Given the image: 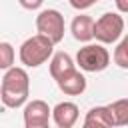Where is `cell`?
I'll return each instance as SVG.
<instances>
[{
  "mask_svg": "<svg viewBox=\"0 0 128 128\" xmlns=\"http://www.w3.org/2000/svg\"><path fill=\"white\" fill-rule=\"evenodd\" d=\"M30 94V78L24 68L12 66L2 76V90L0 98L6 108H20Z\"/></svg>",
  "mask_w": 128,
  "mask_h": 128,
  "instance_id": "1",
  "label": "cell"
},
{
  "mask_svg": "<svg viewBox=\"0 0 128 128\" xmlns=\"http://www.w3.org/2000/svg\"><path fill=\"white\" fill-rule=\"evenodd\" d=\"M52 52H54V42L44 34H36V36H30L20 46V62L28 68H38L48 58L54 56Z\"/></svg>",
  "mask_w": 128,
  "mask_h": 128,
  "instance_id": "2",
  "label": "cell"
},
{
  "mask_svg": "<svg viewBox=\"0 0 128 128\" xmlns=\"http://www.w3.org/2000/svg\"><path fill=\"white\" fill-rule=\"evenodd\" d=\"M76 64L84 72H102L110 64V54L102 44H86L78 50Z\"/></svg>",
  "mask_w": 128,
  "mask_h": 128,
  "instance_id": "3",
  "label": "cell"
},
{
  "mask_svg": "<svg viewBox=\"0 0 128 128\" xmlns=\"http://www.w3.org/2000/svg\"><path fill=\"white\" fill-rule=\"evenodd\" d=\"M124 32V18L116 12H106L94 22V38L102 44L116 42Z\"/></svg>",
  "mask_w": 128,
  "mask_h": 128,
  "instance_id": "4",
  "label": "cell"
},
{
  "mask_svg": "<svg viewBox=\"0 0 128 128\" xmlns=\"http://www.w3.org/2000/svg\"><path fill=\"white\" fill-rule=\"evenodd\" d=\"M36 30H38V34H44L54 44H58L64 38V16L52 8L42 10L36 16Z\"/></svg>",
  "mask_w": 128,
  "mask_h": 128,
  "instance_id": "5",
  "label": "cell"
},
{
  "mask_svg": "<svg viewBox=\"0 0 128 128\" xmlns=\"http://www.w3.org/2000/svg\"><path fill=\"white\" fill-rule=\"evenodd\" d=\"M52 110L44 100H32L24 106V128H50Z\"/></svg>",
  "mask_w": 128,
  "mask_h": 128,
  "instance_id": "6",
  "label": "cell"
},
{
  "mask_svg": "<svg viewBox=\"0 0 128 128\" xmlns=\"http://www.w3.org/2000/svg\"><path fill=\"white\" fill-rule=\"evenodd\" d=\"M114 116L108 106H94L86 112L82 128H114Z\"/></svg>",
  "mask_w": 128,
  "mask_h": 128,
  "instance_id": "7",
  "label": "cell"
},
{
  "mask_svg": "<svg viewBox=\"0 0 128 128\" xmlns=\"http://www.w3.org/2000/svg\"><path fill=\"white\" fill-rule=\"evenodd\" d=\"M80 112L78 106L74 102H60L52 108V118L56 122V126H64V128H72L78 120Z\"/></svg>",
  "mask_w": 128,
  "mask_h": 128,
  "instance_id": "8",
  "label": "cell"
},
{
  "mask_svg": "<svg viewBox=\"0 0 128 128\" xmlns=\"http://www.w3.org/2000/svg\"><path fill=\"white\" fill-rule=\"evenodd\" d=\"M56 84L68 96H78V94H82L86 90V78H84V74L80 70H72V72L64 74L60 80H56Z\"/></svg>",
  "mask_w": 128,
  "mask_h": 128,
  "instance_id": "9",
  "label": "cell"
},
{
  "mask_svg": "<svg viewBox=\"0 0 128 128\" xmlns=\"http://www.w3.org/2000/svg\"><path fill=\"white\" fill-rule=\"evenodd\" d=\"M72 36L80 42H90L94 38V20L86 14H78L74 20H72Z\"/></svg>",
  "mask_w": 128,
  "mask_h": 128,
  "instance_id": "10",
  "label": "cell"
},
{
  "mask_svg": "<svg viewBox=\"0 0 128 128\" xmlns=\"http://www.w3.org/2000/svg\"><path fill=\"white\" fill-rule=\"evenodd\" d=\"M72 70H76V64H74V60L70 58V54H66V52H56V54L50 58V76H52L54 80H60L64 74H68V72H72Z\"/></svg>",
  "mask_w": 128,
  "mask_h": 128,
  "instance_id": "11",
  "label": "cell"
},
{
  "mask_svg": "<svg viewBox=\"0 0 128 128\" xmlns=\"http://www.w3.org/2000/svg\"><path fill=\"white\" fill-rule=\"evenodd\" d=\"M108 108L114 116L116 126H128V98H120V100L108 104Z\"/></svg>",
  "mask_w": 128,
  "mask_h": 128,
  "instance_id": "12",
  "label": "cell"
},
{
  "mask_svg": "<svg viewBox=\"0 0 128 128\" xmlns=\"http://www.w3.org/2000/svg\"><path fill=\"white\" fill-rule=\"evenodd\" d=\"M14 64V48L10 42H0V68L10 70Z\"/></svg>",
  "mask_w": 128,
  "mask_h": 128,
  "instance_id": "13",
  "label": "cell"
},
{
  "mask_svg": "<svg viewBox=\"0 0 128 128\" xmlns=\"http://www.w3.org/2000/svg\"><path fill=\"white\" fill-rule=\"evenodd\" d=\"M114 62L120 68H128V34L118 42V46L114 50Z\"/></svg>",
  "mask_w": 128,
  "mask_h": 128,
  "instance_id": "14",
  "label": "cell"
},
{
  "mask_svg": "<svg viewBox=\"0 0 128 128\" xmlns=\"http://www.w3.org/2000/svg\"><path fill=\"white\" fill-rule=\"evenodd\" d=\"M68 2H70V6L76 8V10H86V8L94 6L98 0H68Z\"/></svg>",
  "mask_w": 128,
  "mask_h": 128,
  "instance_id": "15",
  "label": "cell"
},
{
  "mask_svg": "<svg viewBox=\"0 0 128 128\" xmlns=\"http://www.w3.org/2000/svg\"><path fill=\"white\" fill-rule=\"evenodd\" d=\"M42 2L44 0H18V4L22 8H26V10H36V8L42 6Z\"/></svg>",
  "mask_w": 128,
  "mask_h": 128,
  "instance_id": "16",
  "label": "cell"
},
{
  "mask_svg": "<svg viewBox=\"0 0 128 128\" xmlns=\"http://www.w3.org/2000/svg\"><path fill=\"white\" fill-rule=\"evenodd\" d=\"M114 2H116V8H118L120 12L128 14V0H114Z\"/></svg>",
  "mask_w": 128,
  "mask_h": 128,
  "instance_id": "17",
  "label": "cell"
},
{
  "mask_svg": "<svg viewBox=\"0 0 128 128\" xmlns=\"http://www.w3.org/2000/svg\"><path fill=\"white\" fill-rule=\"evenodd\" d=\"M58 128H64V126H58Z\"/></svg>",
  "mask_w": 128,
  "mask_h": 128,
  "instance_id": "18",
  "label": "cell"
}]
</instances>
